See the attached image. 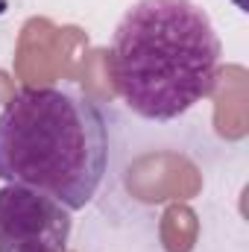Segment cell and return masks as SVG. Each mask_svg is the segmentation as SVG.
Instances as JSON below:
<instances>
[{"mask_svg":"<svg viewBox=\"0 0 249 252\" xmlns=\"http://www.w3.org/2000/svg\"><path fill=\"white\" fill-rule=\"evenodd\" d=\"M220 38L193 0H138L112 38V76L126 109L167 124L211 94Z\"/></svg>","mask_w":249,"mask_h":252,"instance_id":"6da1fadb","label":"cell"},{"mask_svg":"<svg viewBox=\"0 0 249 252\" xmlns=\"http://www.w3.org/2000/svg\"><path fill=\"white\" fill-rule=\"evenodd\" d=\"M109 167V124L67 88H24L0 112V179L85 208Z\"/></svg>","mask_w":249,"mask_h":252,"instance_id":"7a4b0ae2","label":"cell"},{"mask_svg":"<svg viewBox=\"0 0 249 252\" xmlns=\"http://www.w3.org/2000/svg\"><path fill=\"white\" fill-rule=\"evenodd\" d=\"M70 211L24 185L0 188V252H64Z\"/></svg>","mask_w":249,"mask_h":252,"instance_id":"3957f363","label":"cell"}]
</instances>
